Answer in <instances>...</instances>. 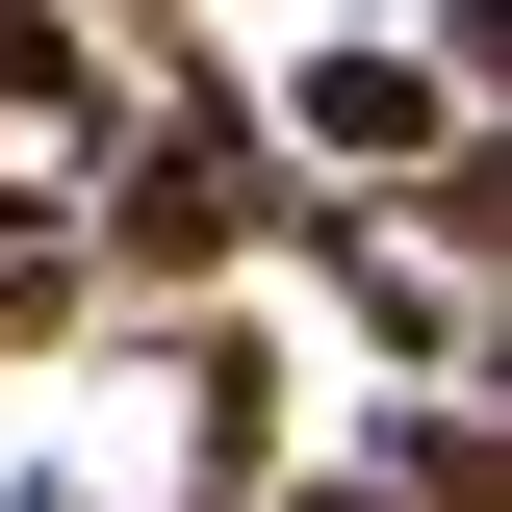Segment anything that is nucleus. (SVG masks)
<instances>
[{
  "label": "nucleus",
  "instance_id": "obj_2",
  "mask_svg": "<svg viewBox=\"0 0 512 512\" xmlns=\"http://www.w3.org/2000/svg\"><path fill=\"white\" fill-rule=\"evenodd\" d=\"M308 128H333V154H461L436 52H308Z\"/></svg>",
  "mask_w": 512,
  "mask_h": 512
},
{
  "label": "nucleus",
  "instance_id": "obj_3",
  "mask_svg": "<svg viewBox=\"0 0 512 512\" xmlns=\"http://www.w3.org/2000/svg\"><path fill=\"white\" fill-rule=\"evenodd\" d=\"M384 512H512V461L461 436V410H384Z\"/></svg>",
  "mask_w": 512,
  "mask_h": 512
},
{
  "label": "nucleus",
  "instance_id": "obj_4",
  "mask_svg": "<svg viewBox=\"0 0 512 512\" xmlns=\"http://www.w3.org/2000/svg\"><path fill=\"white\" fill-rule=\"evenodd\" d=\"M308 512H384V487H308Z\"/></svg>",
  "mask_w": 512,
  "mask_h": 512
},
{
  "label": "nucleus",
  "instance_id": "obj_1",
  "mask_svg": "<svg viewBox=\"0 0 512 512\" xmlns=\"http://www.w3.org/2000/svg\"><path fill=\"white\" fill-rule=\"evenodd\" d=\"M256 205H282V154H256L231 103H180V128L103 180V256H128V282H231V256H256Z\"/></svg>",
  "mask_w": 512,
  "mask_h": 512
},
{
  "label": "nucleus",
  "instance_id": "obj_5",
  "mask_svg": "<svg viewBox=\"0 0 512 512\" xmlns=\"http://www.w3.org/2000/svg\"><path fill=\"white\" fill-rule=\"evenodd\" d=\"M103 26H154V0H103Z\"/></svg>",
  "mask_w": 512,
  "mask_h": 512
}]
</instances>
